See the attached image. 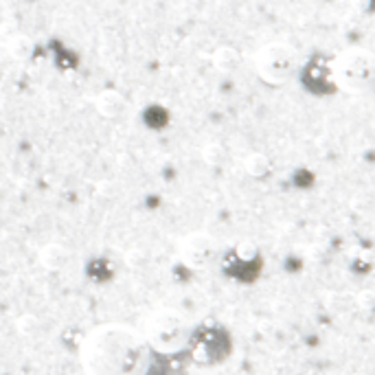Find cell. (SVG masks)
<instances>
[{"label":"cell","instance_id":"5","mask_svg":"<svg viewBox=\"0 0 375 375\" xmlns=\"http://www.w3.org/2000/svg\"><path fill=\"white\" fill-rule=\"evenodd\" d=\"M94 108L106 119H119L125 112V99L119 90L110 88V90L99 92V97H97V101H94Z\"/></svg>","mask_w":375,"mask_h":375},{"label":"cell","instance_id":"4","mask_svg":"<svg viewBox=\"0 0 375 375\" xmlns=\"http://www.w3.org/2000/svg\"><path fill=\"white\" fill-rule=\"evenodd\" d=\"M150 336H152V342L156 347L169 351V349H178L181 345H185L187 327L181 318H176L171 314H162L156 320H152Z\"/></svg>","mask_w":375,"mask_h":375},{"label":"cell","instance_id":"3","mask_svg":"<svg viewBox=\"0 0 375 375\" xmlns=\"http://www.w3.org/2000/svg\"><path fill=\"white\" fill-rule=\"evenodd\" d=\"M299 57L295 48L283 42H270L257 51L255 73L268 86H281L297 73Z\"/></svg>","mask_w":375,"mask_h":375},{"label":"cell","instance_id":"7","mask_svg":"<svg viewBox=\"0 0 375 375\" xmlns=\"http://www.w3.org/2000/svg\"><path fill=\"white\" fill-rule=\"evenodd\" d=\"M239 62H241L239 53L235 51V48H228V46L218 48L215 55H213V64H215V69H218V71H224V73H228V71H235V69L239 66Z\"/></svg>","mask_w":375,"mask_h":375},{"label":"cell","instance_id":"6","mask_svg":"<svg viewBox=\"0 0 375 375\" xmlns=\"http://www.w3.org/2000/svg\"><path fill=\"white\" fill-rule=\"evenodd\" d=\"M320 71H323L320 64H309L303 73V84L309 86V90H316V92H327V90L336 88L332 81V73L327 71L325 75H320Z\"/></svg>","mask_w":375,"mask_h":375},{"label":"cell","instance_id":"2","mask_svg":"<svg viewBox=\"0 0 375 375\" xmlns=\"http://www.w3.org/2000/svg\"><path fill=\"white\" fill-rule=\"evenodd\" d=\"M330 73L336 88L347 92H362L371 86L375 64L371 53L362 51V48H347V51L336 55Z\"/></svg>","mask_w":375,"mask_h":375},{"label":"cell","instance_id":"1","mask_svg":"<svg viewBox=\"0 0 375 375\" xmlns=\"http://www.w3.org/2000/svg\"><path fill=\"white\" fill-rule=\"evenodd\" d=\"M145 360V349L132 334L112 332L92 342V367L99 375H134Z\"/></svg>","mask_w":375,"mask_h":375},{"label":"cell","instance_id":"8","mask_svg":"<svg viewBox=\"0 0 375 375\" xmlns=\"http://www.w3.org/2000/svg\"><path fill=\"white\" fill-rule=\"evenodd\" d=\"M246 167H248V171H250V174H255V176H262V174L268 169V160H266L264 156L255 154V156H250V158H248Z\"/></svg>","mask_w":375,"mask_h":375}]
</instances>
